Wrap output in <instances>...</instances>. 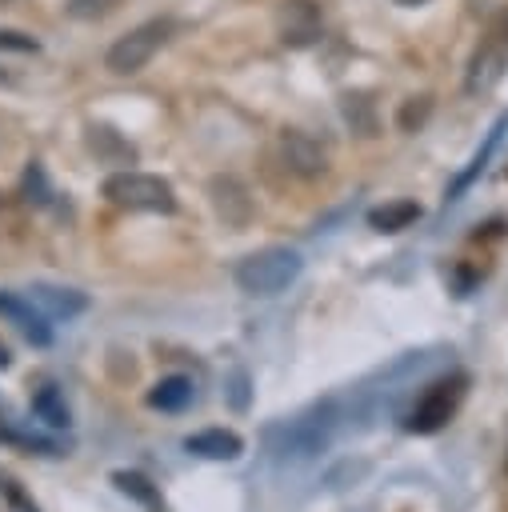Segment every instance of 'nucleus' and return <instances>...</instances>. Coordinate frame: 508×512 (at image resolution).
Returning a JSON list of instances; mask_svg holds the SVG:
<instances>
[{
  "label": "nucleus",
  "mask_w": 508,
  "mask_h": 512,
  "mask_svg": "<svg viewBox=\"0 0 508 512\" xmlns=\"http://www.w3.org/2000/svg\"><path fill=\"white\" fill-rule=\"evenodd\" d=\"M8 364H12V352H8L4 340H0V368H8Z\"/></svg>",
  "instance_id": "25"
},
{
  "label": "nucleus",
  "mask_w": 508,
  "mask_h": 512,
  "mask_svg": "<svg viewBox=\"0 0 508 512\" xmlns=\"http://www.w3.org/2000/svg\"><path fill=\"white\" fill-rule=\"evenodd\" d=\"M192 400H196V384L188 376H164L148 392V408H160V412H184Z\"/></svg>",
  "instance_id": "12"
},
{
  "label": "nucleus",
  "mask_w": 508,
  "mask_h": 512,
  "mask_svg": "<svg viewBox=\"0 0 508 512\" xmlns=\"http://www.w3.org/2000/svg\"><path fill=\"white\" fill-rule=\"evenodd\" d=\"M112 484H116L124 496H132L136 504H144L148 512H164V500H160V492L152 488V480H148L144 472H128V468H116V472H112Z\"/></svg>",
  "instance_id": "15"
},
{
  "label": "nucleus",
  "mask_w": 508,
  "mask_h": 512,
  "mask_svg": "<svg viewBox=\"0 0 508 512\" xmlns=\"http://www.w3.org/2000/svg\"><path fill=\"white\" fill-rule=\"evenodd\" d=\"M504 128H508V116H504V120H500V124H496V128L488 132V140H484V148H480V152L472 156V164H468V168H464V172L456 176V184H452V192H448V200H456V196H460V192H464V188H468V184H472V180H476V176H480V172L488 168V156L496 152V144H500V132H504Z\"/></svg>",
  "instance_id": "18"
},
{
  "label": "nucleus",
  "mask_w": 508,
  "mask_h": 512,
  "mask_svg": "<svg viewBox=\"0 0 508 512\" xmlns=\"http://www.w3.org/2000/svg\"><path fill=\"white\" fill-rule=\"evenodd\" d=\"M24 192H28V200H36V204L48 200V196H44V172H40V164L28 168V176H24Z\"/></svg>",
  "instance_id": "23"
},
{
  "label": "nucleus",
  "mask_w": 508,
  "mask_h": 512,
  "mask_svg": "<svg viewBox=\"0 0 508 512\" xmlns=\"http://www.w3.org/2000/svg\"><path fill=\"white\" fill-rule=\"evenodd\" d=\"M88 144H92V152L104 156V160H124V164H128V160L136 156L132 144H124V140H120L112 128H104V124H92V128H88Z\"/></svg>",
  "instance_id": "19"
},
{
  "label": "nucleus",
  "mask_w": 508,
  "mask_h": 512,
  "mask_svg": "<svg viewBox=\"0 0 508 512\" xmlns=\"http://www.w3.org/2000/svg\"><path fill=\"white\" fill-rule=\"evenodd\" d=\"M168 32H172L168 20H148V24L132 28L128 36H120V40L108 48V56H104L108 72H116V76H132V72H140V68L164 48Z\"/></svg>",
  "instance_id": "3"
},
{
  "label": "nucleus",
  "mask_w": 508,
  "mask_h": 512,
  "mask_svg": "<svg viewBox=\"0 0 508 512\" xmlns=\"http://www.w3.org/2000/svg\"><path fill=\"white\" fill-rule=\"evenodd\" d=\"M324 432H316L312 424H276V428H268V452L276 456V460H308V456H316L320 448H324Z\"/></svg>",
  "instance_id": "6"
},
{
  "label": "nucleus",
  "mask_w": 508,
  "mask_h": 512,
  "mask_svg": "<svg viewBox=\"0 0 508 512\" xmlns=\"http://www.w3.org/2000/svg\"><path fill=\"white\" fill-rule=\"evenodd\" d=\"M464 388H468V376H460V372H456V376H448V380H436V384L416 400V408L408 412L404 428H408V432H420V436L440 432V428L452 420V412L460 408Z\"/></svg>",
  "instance_id": "4"
},
{
  "label": "nucleus",
  "mask_w": 508,
  "mask_h": 512,
  "mask_svg": "<svg viewBox=\"0 0 508 512\" xmlns=\"http://www.w3.org/2000/svg\"><path fill=\"white\" fill-rule=\"evenodd\" d=\"M0 316L8 320V324H16L36 348H44V344H52V328H48V316L32 304V300H24V296H12V292H0Z\"/></svg>",
  "instance_id": "8"
},
{
  "label": "nucleus",
  "mask_w": 508,
  "mask_h": 512,
  "mask_svg": "<svg viewBox=\"0 0 508 512\" xmlns=\"http://www.w3.org/2000/svg\"><path fill=\"white\" fill-rule=\"evenodd\" d=\"M428 112H432V100H428V96H412V100H404V104H400L396 124H400L404 132H416V128L428 120Z\"/></svg>",
  "instance_id": "20"
},
{
  "label": "nucleus",
  "mask_w": 508,
  "mask_h": 512,
  "mask_svg": "<svg viewBox=\"0 0 508 512\" xmlns=\"http://www.w3.org/2000/svg\"><path fill=\"white\" fill-rule=\"evenodd\" d=\"M208 200H212L216 216H220L228 228H244V224L252 220V196H248V188H244L236 176H212Z\"/></svg>",
  "instance_id": "7"
},
{
  "label": "nucleus",
  "mask_w": 508,
  "mask_h": 512,
  "mask_svg": "<svg viewBox=\"0 0 508 512\" xmlns=\"http://www.w3.org/2000/svg\"><path fill=\"white\" fill-rule=\"evenodd\" d=\"M32 296V304L44 312V316H52V320H72V316H80L84 308H88V300L80 296V292H72V288H52V284H36V288H28Z\"/></svg>",
  "instance_id": "11"
},
{
  "label": "nucleus",
  "mask_w": 508,
  "mask_h": 512,
  "mask_svg": "<svg viewBox=\"0 0 508 512\" xmlns=\"http://www.w3.org/2000/svg\"><path fill=\"white\" fill-rule=\"evenodd\" d=\"M0 44L4 48H20V52H36V40H28L20 32H0Z\"/></svg>",
  "instance_id": "24"
},
{
  "label": "nucleus",
  "mask_w": 508,
  "mask_h": 512,
  "mask_svg": "<svg viewBox=\"0 0 508 512\" xmlns=\"http://www.w3.org/2000/svg\"><path fill=\"white\" fill-rule=\"evenodd\" d=\"M32 412H36L48 428H68V424H72V412H68L64 396H60L52 384H44V388L32 396Z\"/></svg>",
  "instance_id": "17"
},
{
  "label": "nucleus",
  "mask_w": 508,
  "mask_h": 512,
  "mask_svg": "<svg viewBox=\"0 0 508 512\" xmlns=\"http://www.w3.org/2000/svg\"><path fill=\"white\" fill-rule=\"evenodd\" d=\"M416 220H420V204H412V200H388V204L368 212V228L372 232H400V228H408Z\"/></svg>",
  "instance_id": "13"
},
{
  "label": "nucleus",
  "mask_w": 508,
  "mask_h": 512,
  "mask_svg": "<svg viewBox=\"0 0 508 512\" xmlns=\"http://www.w3.org/2000/svg\"><path fill=\"white\" fill-rule=\"evenodd\" d=\"M396 4H404V8H416V4H424V0H396Z\"/></svg>",
  "instance_id": "26"
},
{
  "label": "nucleus",
  "mask_w": 508,
  "mask_h": 512,
  "mask_svg": "<svg viewBox=\"0 0 508 512\" xmlns=\"http://www.w3.org/2000/svg\"><path fill=\"white\" fill-rule=\"evenodd\" d=\"M340 112H344V120L352 124V132L376 136V104H372L368 92H344V96H340Z\"/></svg>",
  "instance_id": "16"
},
{
  "label": "nucleus",
  "mask_w": 508,
  "mask_h": 512,
  "mask_svg": "<svg viewBox=\"0 0 508 512\" xmlns=\"http://www.w3.org/2000/svg\"><path fill=\"white\" fill-rule=\"evenodd\" d=\"M116 4H120V0H68V12H72L76 20H100V16L116 12Z\"/></svg>",
  "instance_id": "21"
},
{
  "label": "nucleus",
  "mask_w": 508,
  "mask_h": 512,
  "mask_svg": "<svg viewBox=\"0 0 508 512\" xmlns=\"http://www.w3.org/2000/svg\"><path fill=\"white\" fill-rule=\"evenodd\" d=\"M304 260L296 248H260L236 264V284L248 296H276L300 276Z\"/></svg>",
  "instance_id": "1"
},
{
  "label": "nucleus",
  "mask_w": 508,
  "mask_h": 512,
  "mask_svg": "<svg viewBox=\"0 0 508 512\" xmlns=\"http://www.w3.org/2000/svg\"><path fill=\"white\" fill-rule=\"evenodd\" d=\"M280 156H284V168H288V172L308 176V180L328 168L324 148H320L312 136H304V132H284V136H280Z\"/></svg>",
  "instance_id": "9"
},
{
  "label": "nucleus",
  "mask_w": 508,
  "mask_h": 512,
  "mask_svg": "<svg viewBox=\"0 0 508 512\" xmlns=\"http://www.w3.org/2000/svg\"><path fill=\"white\" fill-rule=\"evenodd\" d=\"M228 400H232V408H236V412H244V408H248V372H240V368H236V372L228 376Z\"/></svg>",
  "instance_id": "22"
},
{
  "label": "nucleus",
  "mask_w": 508,
  "mask_h": 512,
  "mask_svg": "<svg viewBox=\"0 0 508 512\" xmlns=\"http://www.w3.org/2000/svg\"><path fill=\"white\" fill-rule=\"evenodd\" d=\"M104 196L128 212H172L176 208V192L168 180H160L152 172H132V168L112 172L104 180Z\"/></svg>",
  "instance_id": "2"
},
{
  "label": "nucleus",
  "mask_w": 508,
  "mask_h": 512,
  "mask_svg": "<svg viewBox=\"0 0 508 512\" xmlns=\"http://www.w3.org/2000/svg\"><path fill=\"white\" fill-rule=\"evenodd\" d=\"M184 452L204 456V460H236L244 452V440L228 428H204V432H192L184 440Z\"/></svg>",
  "instance_id": "10"
},
{
  "label": "nucleus",
  "mask_w": 508,
  "mask_h": 512,
  "mask_svg": "<svg viewBox=\"0 0 508 512\" xmlns=\"http://www.w3.org/2000/svg\"><path fill=\"white\" fill-rule=\"evenodd\" d=\"M276 36L288 48H308L320 40V8L316 0H284L276 8Z\"/></svg>",
  "instance_id": "5"
},
{
  "label": "nucleus",
  "mask_w": 508,
  "mask_h": 512,
  "mask_svg": "<svg viewBox=\"0 0 508 512\" xmlns=\"http://www.w3.org/2000/svg\"><path fill=\"white\" fill-rule=\"evenodd\" d=\"M504 72V52L496 44H484L476 48L472 56V72H468V92H488Z\"/></svg>",
  "instance_id": "14"
}]
</instances>
